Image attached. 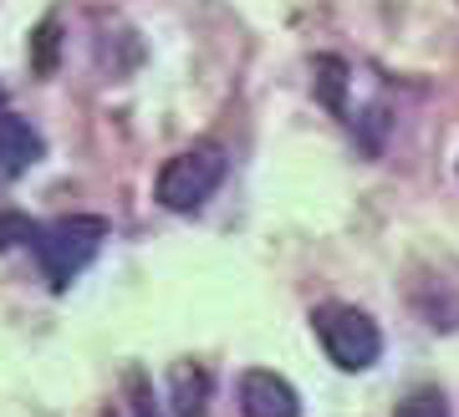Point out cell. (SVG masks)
<instances>
[{"mask_svg":"<svg viewBox=\"0 0 459 417\" xmlns=\"http://www.w3.org/2000/svg\"><path fill=\"white\" fill-rule=\"evenodd\" d=\"M394 417H449V397H444L439 387H413L409 397L398 402Z\"/></svg>","mask_w":459,"mask_h":417,"instance_id":"cell-6","label":"cell"},{"mask_svg":"<svg viewBox=\"0 0 459 417\" xmlns=\"http://www.w3.org/2000/svg\"><path fill=\"white\" fill-rule=\"evenodd\" d=\"M240 417H301V397L286 377L250 367L240 377Z\"/></svg>","mask_w":459,"mask_h":417,"instance_id":"cell-4","label":"cell"},{"mask_svg":"<svg viewBox=\"0 0 459 417\" xmlns=\"http://www.w3.org/2000/svg\"><path fill=\"white\" fill-rule=\"evenodd\" d=\"M312 331L337 371H368L383 356V331H377V321L368 311H358V305H342V301L316 305Z\"/></svg>","mask_w":459,"mask_h":417,"instance_id":"cell-3","label":"cell"},{"mask_svg":"<svg viewBox=\"0 0 459 417\" xmlns=\"http://www.w3.org/2000/svg\"><path fill=\"white\" fill-rule=\"evenodd\" d=\"M41 153H47L41 132H36L26 117L0 107V183H11V178H21L31 163H41Z\"/></svg>","mask_w":459,"mask_h":417,"instance_id":"cell-5","label":"cell"},{"mask_svg":"<svg viewBox=\"0 0 459 417\" xmlns=\"http://www.w3.org/2000/svg\"><path fill=\"white\" fill-rule=\"evenodd\" d=\"M138 417H164V407H153V397H138V407H133Z\"/></svg>","mask_w":459,"mask_h":417,"instance_id":"cell-8","label":"cell"},{"mask_svg":"<svg viewBox=\"0 0 459 417\" xmlns=\"http://www.w3.org/2000/svg\"><path fill=\"white\" fill-rule=\"evenodd\" d=\"M0 107H5V97H0Z\"/></svg>","mask_w":459,"mask_h":417,"instance_id":"cell-9","label":"cell"},{"mask_svg":"<svg viewBox=\"0 0 459 417\" xmlns=\"http://www.w3.org/2000/svg\"><path fill=\"white\" fill-rule=\"evenodd\" d=\"M31 219H21V214H0V250H11V244H26L31 240Z\"/></svg>","mask_w":459,"mask_h":417,"instance_id":"cell-7","label":"cell"},{"mask_svg":"<svg viewBox=\"0 0 459 417\" xmlns=\"http://www.w3.org/2000/svg\"><path fill=\"white\" fill-rule=\"evenodd\" d=\"M31 255L41 265L51 290H66L77 275L98 260V250L108 244V219L98 214H66V219H51V225L31 229Z\"/></svg>","mask_w":459,"mask_h":417,"instance_id":"cell-1","label":"cell"},{"mask_svg":"<svg viewBox=\"0 0 459 417\" xmlns=\"http://www.w3.org/2000/svg\"><path fill=\"white\" fill-rule=\"evenodd\" d=\"M225 168H230V158H225L220 143H189L159 168L153 199H159L169 214H195V208H204L214 199V189L225 183Z\"/></svg>","mask_w":459,"mask_h":417,"instance_id":"cell-2","label":"cell"}]
</instances>
